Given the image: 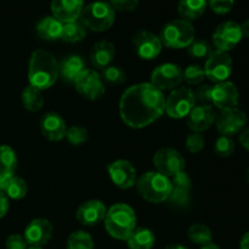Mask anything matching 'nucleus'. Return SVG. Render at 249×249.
Segmentation results:
<instances>
[{
    "instance_id": "obj_1",
    "label": "nucleus",
    "mask_w": 249,
    "mask_h": 249,
    "mask_svg": "<svg viewBox=\"0 0 249 249\" xmlns=\"http://www.w3.org/2000/svg\"><path fill=\"white\" fill-rule=\"evenodd\" d=\"M165 112L163 91L151 83H140L128 88L119 101V114L125 125L142 129L152 124Z\"/></svg>"
},
{
    "instance_id": "obj_2",
    "label": "nucleus",
    "mask_w": 249,
    "mask_h": 249,
    "mask_svg": "<svg viewBox=\"0 0 249 249\" xmlns=\"http://www.w3.org/2000/svg\"><path fill=\"white\" fill-rule=\"evenodd\" d=\"M57 78L58 63L55 56L43 49L33 51L28 65L29 85L39 90H45L53 87Z\"/></svg>"
},
{
    "instance_id": "obj_3",
    "label": "nucleus",
    "mask_w": 249,
    "mask_h": 249,
    "mask_svg": "<svg viewBox=\"0 0 249 249\" xmlns=\"http://www.w3.org/2000/svg\"><path fill=\"white\" fill-rule=\"evenodd\" d=\"M104 220L108 235L119 241L128 240L136 229L135 211L125 203H117L107 209Z\"/></svg>"
},
{
    "instance_id": "obj_4",
    "label": "nucleus",
    "mask_w": 249,
    "mask_h": 249,
    "mask_svg": "<svg viewBox=\"0 0 249 249\" xmlns=\"http://www.w3.org/2000/svg\"><path fill=\"white\" fill-rule=\"evenodd\" d=\"M79 21L87 29L101 33L108 31L113 26L116 21V11L109 2L99 0L90 2L87 6L84 5L80 12Z\"/></svg>"
},
{
    "instance_id": "obj_5",
    "label": "nucleus",
    "mask_w": 249,
    "mask_h": 249,
    "mask_svg": "<svg viewBox=\"0 0 249 249\" xmlns=\"http://www.w3.org/2000/svg\"><path fill=\"white\" fill-rule=\"evenodd\" d=\"M136 189L145 201L157 204L167 201L172 191V182L160 173L147 172L136 180Z\"/></svg>"
},
{
    "instance_id": "obj_6",
    "label": "nucleus",
    "mask_w": 249,
    "mask_h": 249,
    "mask_svg": "<svg viewBox=\"0 0 249 249\" xmlns=\"http://www.w3.org/2000/svg\"><path fill=\"white\" fill-rule=\"evenodd\" d=\"M195 27L185 19H174L162 28L160 40L169 49L187 48L195 40Z\"/></svg>"
},
{
    "instance_id": "obj_7",
    "label": "nucleus",
    "mask_w": 249,
    "mask_h": 249,
    "mask_svg": "<svg viewBox=\"0 0 249 249\" xmlns=\"http://www.w3.org/2000/svg\"><path fill=\"white\" fill-rule=\"evenodd\" d=\"M196 106L194 90L189 87H179L172 90L165 99V113L173 119H182Z\"/></svg>"
},
{
    "instance_id": "obj_8",
    "label": "nucleus",
    "mask_w": 249,
    "mask_h": 249,
    "mask_svg": "<svg viewBox=\"0 0 249 249\" xmlns=\"http://www.w3.org/2000/svg\"><path fill=\"white\" fill-rule=\"evenodd\" d=\"M232 58L229 53L213 50V53L208 56L204 65V73L206 78L213 83L226 82L232 73Z\"/></svg>"
},
{
    "instance_id": "obj_9",
    "label": "nucleus",
    "mask_w": 249,
    "mask_h": 249,
    "mask_svg": "<svg viewBox=\"0 0 249 249\" xmlns=\"http://www.w3.org/2000/svg\"><path fill=\"white\" fill-rule=\"evenodd\" d=\"M184 77L180 66L175 63H164L151 73V84L155 85L160 91L164 90H174L181 85Z\"/></svg>"
},
{
    "instance_id": "obj_10",
    "label": "nucleus",
    "mask_w": 249,
    "mask_h": 249,
    "mask_svg": "<svg viewBox=\"0 0 249 249\" xmlns=\"http://www.w3.org/2000/svg\"><path fill=\"white\" fill-rule=\"evenodd\" d=\"M73 83H74L75 90L85 99L91 100V101L99 100L106 91L101 75L95 70H90V68H85Z\"/></svg>"
},
{
    "instance_id": "obj_11",
    "label": "nucleus",
    "mask_w": 249,
    "mask_h": 249,
    "mask_svg": "<svg viewBox=\"0 0 249 249\" xmlns=\"http://www.w3.org/2000/svg\"><path fill=\"white\" fill-rule=\"evenodd\" d=\"M242 38L243 36L240 24L233 21H226L219 24L212 36L216 50L224 51V53H229L233 48H236Z\"/></svg>"
},
{
    "instance_id": "obj_12",
    "label": "nucleus",
    "mask_w": 249,
    "mask_h": 249,
    "mask_svg": "<svg viewBox=\"0 0 249 249\" xmlns=\"http://www.w3.org/2000/svg\"><path fill=\"white\" fill-rule=\"evenodd\" d=\"M153 164L158 173L172 178L185 170V158L174 148H160L153 156Z\"/></svg>"
},
{
    "instance_id": "obj_13",
    "label": "nucleus",
    "mask_w": 249,
    "mask_h": 249,
    "mask_svg": "<svg viewBox=\"0 0 249 249\" xmlns=\"http://www.w3.org/2000/svg\"><path fill=\"white\" fill-rule=\"evenodd\" d=\"M247 121V114L242 109L235 107L220 111V113L216 114L215 124L220 135L232 136L245 128Z\"/></svg>"
},
{
    "instance_id": "obj_14",
    "label": "nucleus",
    "mask_w": 249,
    "mask_h": 249,
    "mask_svg": "<svg viewBox=\"0 0 249 249\" xmlns=\"http://www.w3.org/2000/svg\"><path fill=\"white\" fill-rule=\"evenodd\" d=\"M133 46L136 55L141 60L147 61L157 57L163 48L160 36L153 34L152 32L146 31V29H140L134 34Z\"/></svg>"
},
{
    "instance_id": "obj_15",
    "label": "nucleus",
    "mask_w": 249,
    "mask_h": 249,
    "mask_svg": "<svg viewBox=\"0 0 249 249\" xmlns=\"http://www.w3.org/2000/svg\"><path fill=\"white\" fill-rule=\"evenodd\" d=\"M107 172L117 187L128 190L136 185V169L130 162L118 160L107 164Z\"/></svg>"
},
{
    "instance_id": "obj_16",
    "label": "nucleus",
    "mask_w": 249,
    "mask_h": 249,
    "mask_svg": "<svg viewBox=\"0 0 249 249\" xmlns=\"http://www.w3.org/2000/svg\"><path fill=\"white\" fill-rule=\"evenodd\" d=\"M53 224L48 219H33L24 229L23 237L26 238L29 247H43L53 237Z\"/></svg>"
},
{
    "instance_id": "obj_17",
    "label": "nucleus",
    "mask_w": 249,
    "mask_h": 249,
    "mask_svg": "<svg viewBox=\"0 0 249 249\" xmlns=\"http://www.w3.org/2000/svg\"><path fill=\"white\" fill-rule=\"evenodd\" d=\"M238 100H240V92L233 83L226 80V82L218 83L213 87L212 104L218 107L220 111L237 107Z\"/></svg>"
},
{
    "instance_id": "obj_18",
    "label": "nucleus",
    "mask_w": 249,
    "mask_h": 249,
    "mask_svg": "<svg viewBox=\"0 0 249 249\" xmlns=\"http://www.w3.org/2000/svg\"><path fill=\"white\" fill-rule=\"evenodd\" d=\"M216 113L211 105H198L187 116V125L194 133H203L215 123Z\"/></svg>"
},
{
    "instance_id": "obj_19",
    "label": "nucleus",
    "mask_w": 249,
    "mask_h": 249,
    "mask_svg": "<svg viewBox=\"0 0 249 249\" xmlns=\"http://www.w3.org/2000/svg\"><path fill=\"white\" fill-rule=\"evenodd\" d=\"M107 213V208L99 199H90L80 204L75 216L77 220L84 226H95L101 223Z\"/></svg>"
},
{
    "instance_id": "obj_20",
    "label": "nucleus",
    "mask_w": 249,
    "mask_h": 249,
    "mask_svg": "<svg viewBox=\"0 0 249 249\" xmlns=\"http://www.w3.org/2000/svg\"><path fill=\"white\" fill-rule=\"evenodd\" d=\"M83 7H84V0H53L51 1L53 16L62 23L79 19Z\"/></svg>"
},
{
    "instance_id": "obj_21",
    "label": "nucleus",
    "mask_w": 249,
    "mask_h": 249,
    "mask_svg": "<svg viewBox=\"0 0 249 249\" xmlns=\"http://www.w3.org/2000/svg\"><path fill=\"white\" fill-rule=\"evenodd\" d=\"M67 129L65 119L55 112L44 114L40 121L41 134L50 141H61L65 139Z\"/></svg>"
},
{
    "instance_id": "obj_22",
    "label": "nucleus",
    "mask_w": 249,
    "mask_h": 249,
    "mask_svg": "<svg viewBox=\"0 0 249 249\" xmlns=\"http://www.w3.org/2000/svg\"><path fill=\"white\" fill-rule=\"evenodd\" d=\"M116 56V46L108 40H99L94 44L90 53V61L96 70H105L111 66Z\"/></svg>"
},
{
    "instance_id": "obj_23",
    "label": "nucleus",
    "mask_w": 249,
    "mask_h": 249,
    "mask_svg": "<svg viewBox=\"0 0 249 249\" xmlns=\"http://www.w3.org/2000/svg\"><path fill=\"white\" fill-rule=\"evenodd\" d=\"M63 23L56 19L53 16H46L41 18L36 23V34L39 38L46 41L60 40L61 34H62Z\"/></svg>"
},
{
    "instance_id": "obj_24",
    "label": "nucleus",
    "mask_w": 249,
    "mask_h": 249,
    "mask_svg": "<svg viewBox=\"0 0 249 249\" xmlns=\"http://www.w3.org/2000/svg\"><path fill=\"white\" fill-rule=\"evenodd\" d=\"M84 70V60L79 55H71L58 65V75H61L63 80L73 83Z\"/></svg>"
},
{
    "instance_id": "obj_25",
    "label": "nucleus",
    "mask_w": 249,
    "mask_h": 249,
    "mask_svg": "<svg viewBox=\"0 0 249 249\" xmlns=\"http://www.w3.org/2000/svg\"><path fill=\"white\" fill-rule=\"evenodd\" d=\"M207 6H208L207 0H179L178 12L181 19L191 22L203 16Z\"/></svg>"
},
{
    "instance_id": "obj_26",
    "label": "nucleus",
    "mask_w": 249,
    "mask_h": 249,
    "mask_svg": "<svg viewBox=\"0 0 249 249\" xmlns=\"http://www.w3.org/2000/svg\"><path fill=\"white\" fill-rule=\"evenodd\" d=\"M129 249H151L156 243V235L147 228H138L131 232L128 240Z\"/></svg>"
},
{
    "instance_id": "obj_27",
    "label": "nucleus",
    "mask_w": 249,
    "mask_h": 249,
    "mask_svg": "<svg viewBox=\"0 0 249 249\" xmlns=\"http://www.w3.org/2000/svg\"><path fill=\"white\" fill-rule=\"evenodd\" d=\"M85 36H87V28L83 26L79 19H77V21L63 23L60 40L65 41V43L74 44L82 41Z\"/></svg>"
},
{
    "instance_id": "obj_28",
    "label": "nucleus",
    "mask_w": 249,
    "mask_h": 249,
    "mask_svg": "<svg viewBox=\"0 0 249 249\" xmlns=\"http://www.w3.org/2000/svg\"><path fill=\"white\" fill-rule=\"evenodd\" d=\"M22 104L27 111H39L44 105V96L41 90L36 89L32 85L24 88L23 92H22Z\"/></svg>"
},
{
    "instance_id": "obj_29",
    "label": "nucleus",
    "mask_w": 249,
    "mask_h": 249,
    "mask_svg": "<svg viewBox=\"0 0 249 249\" xmlns=\"http://www.w3.org/2000/svg\"><path fill=\"white\" fill-rule=\"evenodd\" d=\"M18 160H17L16 152L10 146H0V174L14 175L15 170L17 169Z\"/></svg>"
},
{
    "instance_id": "obj_30",
    "label": "nucleus",
    "mask_w": 249,
    "mask_h": 249,
    "mask_svg": "<svg viewBox=\"0 0 249 249\" xmlns=\"http://www.w3.org/2000/svg\"><path fill=\"white\" fill-rule=\"evenodd\" d=\"M187 237L195 245L204 246L212 242V240H213V233H212V230L207 225L196 223L190 226L189 231H187Z\"/></svg>"
},
{
    "instance_id": "obj_31",
    "label": "nucleus",
    "mask_w": 249,
    "mask_h": 249,
    "mask_svg": "<svg viewBox=\"0 0 249 249\" xmlns=\"http://www.w3.org/2000/svg\"><path fill=\"white\" fill-rule=\"evenodd\" d=\"M92 237L85 231H74L67 238L66 249H94Z\"/></svg>"
},
{
    "instance_id": "obj_32",
    "label": "nucleus",
    "mask_w": 249,
    "mask_h": 249,
    "mask_svg": "<svg viewBox=\"0 0 249 249\" xmlns=\"http://www.w3.org/2000/svg\"><path fill=\"white\" fill-rule=\"evenodd\" d=\"M27 191H28L27 182L24 181L22 178L14 175L11 181H10L9 186H7L6 191H5V195H6L9 198L22 199L23 197H26Z\"/></svg>"
},
{
    "instance_id": "obj_33",
    "label": "nucleus",
    "mask_w": 249,
    "mask_h": 249,
    "mask_svg": "<svg viewBox=\"0 0 249 249\" xmlns=\"http://www.w3.org/2000/svg\"><path fill=\"white\" fill-rule=\"evenodd\" d=\"M187 53L191 57L197 58V60H202V58H208V56L213 53L212 50V45L207 40L203 39H195L189 46H187Z\"/></svg>"
},
{
    "instance_id": "obj_34",
    "label": "nucleus",
    "mask_w": 249,
    "mask_h": 249,
    "mask_svg": "<svg viewBox=\"0 0 249 249\" xmlns=\"http://www.w3.org/2000/svg\"><path fill=\"white\" fill-rule=\"evenodd\" d=\"M182 77H184V80L189 85H199L203 83L204 78H206V73H204V68L202 66L191 65L187 66L182 71Z\"/></svg>"
},
{
    "instance_id": "obj_35",
    "label": "nucleus",
    "mask_w": 249,
    "mask_h": 249,
    "mask_svg": "<svg viewBox=\"0 0 249 249\" xmlns=\"http://www.w3.org/2000/svg\"><path fill=\"white\" fill-rule=\"evenodd\" d=\"M101 78L105 82L109 84H122L125 82L126 73L118 66H108L105 70H102Z\"/></svg>"
},
{
    "instance_id": "obj_36",
    "label": "nucleus",
    "mask_w": 249,
    "mask_h": 249,
    "mask_svg": "<svg viewBox=\"0 0 249 249\" xmlns=\"http://www.w3.org/2000/svg\"><path fill=\"white\" fill-rule=\"evenodd\" d=\"M214 150H215V153L219 157H230L235 152V141L231 139V136L221 135L215 141Z\"/></svg>"
},
{
    "instance_id": "obj_37",
    "label": "nucleus",
    "mask_w": 249,
    "mask_h": 249,
    "mask_svg": "<svg viewBox=\"0 0 249 249\" xmlns=\"http://www.w3.org/2000/svg\"><path fill=\"white\" fill-rule=\"evenodd\" d=\"M88 136H89V133H88L87 129L84 126L79 125L71 126V128L67 129V133H66L67 140L74 146L83 145L88 140Z\"/></svg>"
},
{
    "instance_id": "obj_38",
    "label": "nucleus",
    "mask_w": 249,
    "mask_h": 249,
    "mask_svg": "<svg viewBox=\"0 0 249 249\" xmlns=\"http://www.w3.org/2000/svg\"><path fill=\"white\" fill-rule=\"evenodd\" d=\"M185 145H186V148L189 152L198 153L204 148L206 139L202 135V133H194V131H192L191 134H189V135L186 136Z\"/></svg>"
},
{
    "instance_id": "obj_39",
    "label": "nucleus",
    "mask_w": 249,
    "mask_h": 249,
    "mask_svg": "<svg viewBox=\"0 0 249 249\" xmlns=\"http://www.w3.org/2000/svg\"><path fill=\"white\" fill-rule=\"evenodd\" d=\"M167 201H169L170 203L177 207H181V208L182 207H186L190 202V191L189 190L172 187V191H170V195Z\"/></svg>"
},
{
    "instance_id": "obj_40",
    "label": "nucleus",
    "mask_w": 249,
    "mask_h": 249,
    "mask_svg": "<svg viewBox=\"0 0 249 249\" xmlns=\"http://www.w3.org/2000/svg\"><path fill=\"white\" fill-rule=\"evenodd\" d=\"M207 4L216 15H226L232 10L235 0H207Z\"/></svg>"
},
{
    "instance_id": "obj_41",
    "label": "nucleus",
    "mask_w": 249,
    "mask_h": 249,
    "mask_svg": "<svg viewBox=\"0 0 249 249\" xmlns=\"http://www.w3.org/2000/svg\"><path fill=\"white\" fill-rule=\"evenodd\" d=\"M170 182H172V187H175V189H182V190H191L192 182L191 179H190L189 174H187L185 170L178 173L174 177L169 178Z\"/></svg>"
},
{
    "instance_id": "obj_42",
    "label": "nucleus",
    "mask_w": 249,
    "mask_h": 249,
    "mask_svg": "<svg viewBox=\"0 0 249 249\" xmlns=\"http://www.w3.org/2000/svg\"><path fill=\"white\" fill-rule=\"evenodd\" d=\"M212 91H213L212 85L199 84L196 91H194L196 102H201V105H209V102H212Z\"/></svg>"
},
{
    "instance_id": "obj_43",
    "label": "nucleus",
    "mask_w": 249,
    "mask_h": 249,
    "mask_svg": "<svg viewBox=\"0 0 249 249\" xmlns=\"http://www.w3.org/2000/svg\"><path fill=\"white\" fill-rule=\"evenodd\" d=\"M140 0H109V5L114 11H134L139 6Z\"/></svg>"
},
{
    "instance_id": "obj_44",
    "label": "nucleus",
    "mask_w": 249,
    "mask_h": 249,
    "mask_svg": "<svg viewBox=\"0 0 249 249\" xmlns=\"http://www.w3.org/2000/svg\"><path fill=\"white\" fill-rule=\"evenodd\" d=\"M6 249H28V243L22 235H11L5 242Z\"/></svg>"
},
{
    "instance_id": "obj_45",
    "label": "nucleus",
    "mask_w": 249,
    "mask_h": 249,
    "mask_svg": "<svg viewBox=\"0 0 249 249\" xmlns=\"http://www.w3.org/2000/svg\"><path fill=\"white\" fill-rule=\"evenodd\" d=\"M7 211H9V197L4 192H0V219L6 215Z\"/></svg>"
},
{
    "instance_id": "obj_46",
    "label": "nucleus",
    "mask_w": 249,
    "mask_h": 249,
    "mask_svg": "<svg viewBox=\"0 0 249 249\" xmlns=\"http://www.w3.org/2000/svg\"><path fill=\"white\" fill-rule=\"evenodd\" d=\"M12 177H14V175L0 174V192H4V194H5L7 186H9L10 181H11Z\"/></svg>"
},
{
    "instance_id": "obj_47",
    "label": "nucleus",
    "mask_w": 249,
    "mask_h": 249,
    "mask_svg": "<svg viewBox=\"0 0 249 249\" xmlns=\"http://www.w3.org/2000/svg\"><path fill=\"white\" fill-rule=\"evenodd\" d=\"M240 143L243 148L249 151V128L243 130L240 135Z\"/></svg>"
},
{
    "instance_id": "obj_48",
    "label": "nucleus",
    "mask_w": 249,
    "mask_h": 249,
    "mask_svg": "<svg viewBox=\"0 0 249 249\" xmlns=\"http://www.w3.org/2000/svg\"><path fill=\"white\" fill-rule=\"evenodd\" d=\"M240 249H249V231L242 236L240 242Z\"/></svg>"
},
{
    "instance_id": "obj_49",
    "label": "nucleus",
    "mask_w": 249,
    "mask_h": 249,
    "mask_svg": "<svg viewBox=\"0 0 249 249\" xmlns=\"http://www.w3.org/2000/svg\"><path fill=\"white\" fill-rule=\"evenodd\" d=\"M241 32H242V36L246 38H249V19H246L242 24H240Z\"/></svg>"
},
{
    "instance_id": "obj_50",
    "label": "nucleus",
    "mask_w": 249,
    "mask_h": 249,
    "mask_svg": "<svg viewBox=\"0 0 249 249\" xmlns=\"http://www.w3.org/2000/svg\"><path fill=\"white\" fill-rule=\"evenodd\" d=\"M201 249H220V248H219L216 245H214L213 242H211V243H208V245L202 246Z\"/></svg>"
},
{
    "instance_id": "obj_51",
    "label": "nucleus",
    "mask_w": 249,
    "mask_h": 249,
    "mask_svg": "<svg viewBox=\"0 0 249 249\" xmlns=\"http://www.w3.org/2000/svg\"><path fill=\"white\" fill-rule=\"evenodd\" d=\"M165 249H189V248H186L185 246H182V245H170V246H168Z\"/></svg>"
},
{
    "instance_id": "obj_52",
    "label": "nucleus",
    "mask_w": 249,
    "mask_h": 249,
    "mask_svg": "<svg viewBox=\"0 0 249 249\" xmlns=\"http://www.w3.org/2000/svg\"><path fill=\"white\" fill-rule=\"evenodd\" d=\"M246 180H247V182L249 184V168L247 169V174H246Z\"/></svg>"
},
{
    "instance_id": "obj_53",
    "label": "nucleus",
    "mask_w": 249,
    "mask_h": 249,
    "mask_svg": "<svg viewBox=\"0 0 249 249\" xmlns=\"http://www.w3.org/2000/svg\"><path fill=\"white\" fill-rule=\"evenodd\" d=\"M28 249H43L41 247H28Z\"/></svg>"
}]
</instances>
